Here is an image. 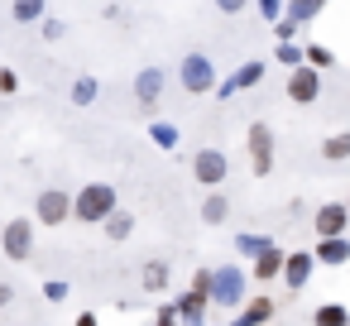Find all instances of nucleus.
I'll list each match as a JSON object with an SVG mask.
<instances>
[{
  "label": "nucleus",
  "mask_w": 350,
  "mask_h": 326,
  "mask_svg": "<svg viewBox=\"0 0 350 326\" xmlns=\"http://www.w3.org/2000/svg\"><path fill=\"white\" fill-rule=\"evenodd\" d=\"M120 206V197H116V187L111 182H87L82 192H77V202H72V221H82V226H106V216Z\"/></svg>",
  "instance_id": "nucleus-1"
},
{
  "label": "nucleus",
  "mask_w": 350,
  "mask_h": 326,
  "mask_svg": "<svg viewBox=\"0 0 350 326\" xmlns=\"http://www.w3.org/2000/svg\"><path fill=\"white\" fill-rule=\"evenodd\" d=\"M178 82H183V92H192V96H206V92L221 87V77H216V68H211L206 53H183V63H178Z\"/></svg>",
  "instance_id": "nucleus-2"
},
{
  "label": "nucleus",
  "mask_w": 350,
  "mask_h": 326,
  "mask_svg": "<svg viewBox=\"0 0 350 326\" xmlns=\"http://www.w3.org/2000/svg\"><path fill=\"white\" fill-rule=\"evenodd\" d=\"M245 149H250V173L254 178H269L273 173V130H269V120H250Z\"/></svg>",
  "instance_id": "nucleus-3"
},
{
  "label": "nucleus",
  "mask_w": 350,
  "mask_h": 326,
  "mask_svg": "<svg viewBox=\"0 0 350 326\" xmlns=\"http://www.w3.org/2000/svg\"><path fill=\"white\" fill-rule=\"evenodd\" d=\"M34 226H39V221H29V216L5 221V230H0V249H5V259L25 264V259L34 254Z\"/></svg>",
  "instance_id": "nucleus-4"
},
{
  "label": "nucleus",
  "mask_w": 350,
  "mask_h": 326,
  "mask_svg": "<svg viewBox=\"0 0 350 326\" xmlns=\"http://www.w3.org/2000/svg\"><path fill=\"white\" fill-rule=\"evenodd\" d=\"M192 178L211 192V187H226V178H230V159L221 154V149H197L192 154Z\"/></svg>",
  "instance_id": "nucleus-5"
},
{
  "label": "nucleus",
  "mask_w": 350,
  "mask_h": 326,
  "mask_svg": "<svg viewBox=\"0 0 350 326\" xmlns=\"http://www.w3.org/2000/svg\"><path fill=\"white\" fill-rule=\"evenodd\" d=\"M72 202H77V197H68L63 187H44V192L34 197V221H39V226H68Z\"/></svg>",
  "instance_id": "nucleus-6"
},
{
  "label": "nucleus",
  "mask_w": 350,
  "mask_h": 326,
  "mask_svg": "<svg viewBox=\"0 0 350 326\" xmlns=\"http://www.w3.org/2000/svg\"><path fill=\"white\" fill-rule=\"evenodd\" d=\"M245 269H235V264H221L216 269V293H211V302L221 307V312H230V307H240L245 302Z\"/></svg>",
  "instance_id": "nucleus-7"
},
{
  "label": "nucleus",
  "mask_w": 350,
  "mask_h": 326,
  "mask_svg": "<svg viewBox=\"0 0 350 326\" xmlns=\"http://www.w3.org/2000/svg\"><path fill=\"white\" fill-rule=\"evenodd\" d=\"M288 101L293 106H312L317 96H321V68H312V63H302V68H293L288 72Z\"/></svg>",
  "instance_id": "nucleus-8"
},
{
  "label": "nucleus",
  "mask_w": 350,
  "mask_h": 326,
  "mask_svg": "<svg viewBox=\"0 0 350 326\" xmlns=\"http://www.w3.org/2000/svg\"><path fill=\"white\" fill-rule=\"evenodd\" d=\"M345 226H350V206H345V202H321V206L312 211V230H317V240L345 235Z\"/></svg>",
  "instance_id": "nucleus-9"
},
{
  "label": "nucleus",
  "mask_w": 350,
  "mask_h": 326,
  "mask_svg": "<svg viewBox=\"0 0 350 326\" xmlns=\"http://www.w3.org/2000/svg\"><path fill=\"white\" fill-rule=\"evenodd\" d=\"M264 72H269V63H264V58H250V63H240V68L216 87V96L226 101V96H235V92H250V87H259V82H264Z\"/></svg>",
  "instance_id": "nucleus-10"
},
{
  "label": "nucleus",
  "mask_w": 350,
  "mask_h": 326,
  "mask_svg": "<svg viewBox=\"0 0 350 326\" xmlns=\"http://www.w3.org/2000/svg\"><path fill=\"white\" fill-rule=\"evenodd\" d=\"M163 87H168L163 68H139V72H135V101H139L144 111H154V106H159Z\"/></svg>",
  "instance_id": "nucleus-11"
},
{
  "label": "nucleus",
  "mask_w": 350,
  "mask_h": 326,
  "mask_svg": "<svg viewBox=\"0 0 350 326\" xmlns=\"http://www.w3.org/2000/svg\"><path fill=\"white\" fill-rule=\"evenodd\" d=\"M283 264H288V249H278L273 240L250 259V278H259V283H269V278H283Z\"/></svg>",
  "instance_id": "nucleus-12"
},
{
  "label": "nucleus",
  "mask_w": 350,
  "mask_h": 326,
  "mask_svg": "<svg viewBox=\"0 0 350 326\" xmlns=\"http://www.w3.org/2000/svg\"><path fill=\"white\" fill-rule=\"evenodd\" d=\"M312 269H317V254H312V249H293V254H288V264H283V283L297 293V288H307Z\"/></svg>",
  "instance_id": "nucleus-13"
},
{
  "label": "nucleus",
  "mask_w": 350,
  "mask_h": 326,
  "mask_svg": "<svg viewBox=\"0 0 350 326\" xmlns=\"http://www.w3.org/2000/svg\"><path fill=\"white\" fill-rule=\"evenodd\" d=\"M206 307H211V297H206V293H197V288H183V297H178V316H183V326H202Z\"/></svg>",
  "instance_id": "nucleus-14"
},
{
  "label": "nucleus",
  "mask_w": 350,
  "mask_h": 326,
  "mask_svg": "<svg viewBox=\"0 0 350 326\" xmlns=\"http://www.w3.org/2000/svg\"><path fill=\"white\" fill-rule=\"evenodd\" d=\"M273 312H278V302H273V297H250V302H245V312H240L230 326H269V321H273Z\"/></svg>",
  "instance_id": "nucleus-15"
},
{
  "label": "nucleus",
  "mask_w": 350,
  "mask_h": 326,
  "mask_svg": "<svg viewBox=\"0 0 350 326\" xmlns=\"http://www.w3.org/2000/svg\"><path fill=\"white\" fill-rule=\"evenodd\" d=\"M139 283H144V293H163V288L173 283V269H168V259H149V264L139 269Z\"/></svg>",
  "instance_id": "nucleus-16"
},
{
  "label": "nucleus",
  "mask_w": 350,
  "mask_h": 326,
  "mask_svg": "<svg viewBox=\"0 0 350 326\" xmlns=\"http://www.w3.org/2000/svg\"><path fill=\"white\" fill-rule=\"evenodd\" d=\"M226 216H230V202H226L221 187H211V192L202 197V221H206V226H226Z\"/></svg>",
  "instance_id": "nucleus-17"
},
{
  "label": "nucleus",
  "mask_w": 350,
  "mask_h": 326,
  "mask_svg": "<svg viewBox=\"0 0 350 326\" xmlns=\"http://www.w3.org/2000/svg\"><path fill=\"white\" fill-rule=\"evenodd\" d=\"M317 264H345L350 259V240L345 235H331V240H317Z\"/></svg>",
  "instance_id": "nucleus-18"
},
{
  "label": "nucleus",
  "mask_w": 350,
  "mask_h": 326,
  "mask_svg": "<svg viewBox=\"0 0 350 326\" xmlns=\"http://www.w3.org/2000/svg\"><path fill=\"white\" fill-rule=\"evenodd\" d=\"M10 20H15V25H44V20H49V0H15V5H10Z\"/></svg>",
  "instance_id": "nucleus-19"
},
{
  "label": "nucleus",
  "mask_w": 350,
  "mask_h": 326,
  "mask_svg": "<svg viewBox=\"0 0 350 326\" xmlns=\"http://www.w3.org/2000/svg\"><path fill=\"white\" fill-rule=\"evenodd\" d=\"M321 159H326V163H345V159H350V130L326 135V139H321Z\"/></svg>",
  "instance_id": "nucleus-20"
},
{
  "label": "nucleus",
  "mask_w": 350,
  "mask_h": 326,
  "mask_svg": "<svg viewBox=\"0 0 350 326\" xmlns=\"http://www.w3.org/2000/svg\"><path fill=\"white\" fill-rule=\"evenodd\" d=\"M130 235H135V216L116 206V211L106 216V240H130Z\"/></svg>",
  "instance_id": "nucleus-21"
},
{
  "label": "nucleus",
  "mask_w": 350,
  "mask_h": 326,
  "mask_svg": "<svg viewBox=\"0 0 350 326\" xmlns=\"http://www.w3.org/2000/svg\"><path fill=\"white\" fill-rule=\"evenodd\" d=\"M321 10H326V0H288V20H297V25H312Z\"/></svg>",
  "instance_id": "nucleus-22"
},
{
  "label": "nucleus",
  "mask_w": 350,
  "mask_h": 326,
  "mask_svg": "<svg viewBox=\"0 0 350 326\" xmlns=\"http://www.w3.org/2000/svg\"><path fill=\"white\" fill-rule=\"evenodd\" d=\"M312 321H317V326H350V312H345L340 302H321V307L312 312Z\"/></svg>",
  "instance_id": "nucleus-23"
},
{
  "label": "nucleus",
  "mask_w": 350,
  "mask_h": 326,
  "mask_svg": "<svg viewBox=\"0 0 350 326\" xmlns=\"http://www.w3.org/2000/svg\"><path fill=\"white\" fill-rule=\"evenodd\" d=\"M96 92H101V82H96V77H77V82H72V92H68V101H72V106H92V101H96Z\"/></svg>",
  "instance_id": "nucleus-24"
},
{
  "label": "nucleus",
  "mask_w": 350,
  "mask_h": 326,
  "mask_svg": "<svg viewBox=\"0 0 350 326\" xmlns=\"http://www.w3.org/2000/svg\"><path fill=\"white\" fill-rule=\"evenodd\" d=\"M149 139L159 144V149H178V125H168V120H149Z\"/></svg>",
  "instance_id": "nucleus-25"
},
{
  "label": "nucleus",
  "mask_w": 350,
  "mask_h": 326,
  "mask_svg": "<svg viewBox=\"0 0 350 326\" xmlns=\"http://www.w3.org/2000/svg\"><path fill=\"white\" fill-rule=\"evenodd\" d=\"M273 58L293 72V68H302V63H307V49H302V44H278V53H273Z\"/></svg>",
  "instance_id": "nucleus-26"
},
{
  "label": "nucleus",
  "mask_w": 350,
  "mask_h": 326,
  "mask_svg": "<svg viewBox=\"0 0 350 326\" xmlns=\"http://www.w3.org/2000/svg\"><path fill=\"white\" fill-rule=\"evenodd\" d=\"M302 49H307V63H312V68H321V72L336 68V53H331L326 44H302Z\"/></svg>",
  "instance_id": "nucleus-27"
},
{
  "label": "nucleus",
  "mask_w": 350,
  "mask_h": 326,
  "mask_svg": "<svg viewBox=\"0 0 350 326\" xmlns=\"http://www.w3.org/2000/svg\"><path fill=\"white\" fill-rule=\"evenodd\" d=\"M254 5H259V15H264L269 25H278V20L288 15V0H254Z\"/></svg>",
  "instance_id": "nucleus-28"
},
{
  "label": "nucleus",
  "mask_w": 350,
  "mask_h": 326,
  "mask_svg": "<svg viewBox=\"0 0 350 326\" xmlns=\"http://www.w3.org/2000/svg\"><path fill=\"white\" fill-rule=\"evenodd\" d=\"M297 29H302V25H297V20H288V15H283V20L273 25V34H278V44H293V39H297Z\"/></svg>",
  "instance_id": "nucleus-29"
},
{
  "label": "nucleus",
  "mask_w": 350,
  "mask_h": 326,
  "mask_svg": "<svg viewBox=\"0 0 350 326\" xmlns=\"http://www.w3.org/2000/svg\"><path fill=\"white\" fill-rule=\"evenodd\" d=\"M20 92V72L15 68H0V96H15Z\"/></svg>",
  "instance_id": "nucleus-30"
},
{
  "label": "nucleus",
  "mask_w": 350,
  "mask_h": 326,
  "mask_svg": "<svg viewBox=\"0 0 350 326\" xmlns=\"http://www.w3.org/2000/svg\"><path fill=\"white\" fill-rule=\"evenodd\" d=\"M39 29H44V39H49V44H58V39L68 34V25H63V20H53V15H49V20H44Z\"/></svg>",
  "instance_id": "nucleus-31"
},
{
  "label": "nucleus",
  "mask_w": 350,
  "mask_h": 326,
  "mask_svg": "<svg viewBox=\"0 0 350 326\" xmlns=\"http://www.w3.org/2000/svg\"><path fill=\"white\" fill-rule=\"evenodd\" d=\"M264 245H269L264 235H240V254H250V259H254V254H259Z\"/></svg>",
  "instance_id": "nucleus-32"
},
{
  "label": "nucleus",
  "mask_w": 350,
  "mask_h": 326,
  "mask_svg": "<svg viewBox=\"0 0 350 326\" xmlns=\"http://www.w3.org/2000/svg\"><path fill=\"white\" fill-rule=\"evenodd\" d=\"M154 326H183V316H178V302H173V307H159Z\"/></svg>",
  "instance_id": "nucleus-33"
},
{
  "label": "nucleus",
  "mask_w": 350,
  "mask_h": 326,
  "mask_svg": "<svg viewBox=\"0 0 350 326\" xmlns=\"http://www.w3.org/2000/svg\"><path fill=\"white\" fill-rule=\"evenodd\" d=\"M250 5H254V0H216L221 15H240V10H250Z\"/></svg>",
  "instance_id": "nucleus-34"
},
{
  "label": "nucleus",
  "mask_w": 350,
  "mask_h": 326,
  "mask_svg": "<svg viewBox=\"0 0 350 326\" xmlns=\"http://www.w3.org/2000/svg\"><path fill=\"white\" fill-rule=\"evenodd\" d=\"M44 297H49V302H63V297H68V283H63V278L44 283Z\"/></svg>",
  "instance_id": "nucleus-35"
},
{
  "label": "nucleus",
  "mask_w": 350,
  "mask_h": 326,
  "mask_svg": "<svg viewBox=\"0 0 350 326\" xmlns=\"http://www.w3.org/2000/svg\"><path fill=\"white\" fill-rule=\"evenodd\" d=\"M10 302H15V283H10V278H0V312H5Z\"/></svg>",
  "instance_id": "nucleus-36"
},
{
  "label": "nucleus",
  "mask_w": 350,
  "mask_h": 326,
  "mask_svg": "<svg viewBox=\"0 0 350 326\" xmlns=\"http://www.w3.org/2000/svg\"><path fill=\"white\" fill-rule=\"evenodd\" d=\"M77 326H101V321H96V312H82V316H77Z\"/></svg>",
  "instance_id": "nucleus-37"
},
{
  "label": "nucleus",
  "mask_w": 350,
  "mask_h": 326,
  "mask_svg": "<svg viewBox=\"0 0 350 326\" xmlns=\"http://www.w3.org/2000/svg\"><path fill=\"white\" fill-rule=\"evenodd\" d=\"M345 206H350V197H345Z\"/></svg>",
  "instance_id": "nucleus-38"
}]
</instances>
